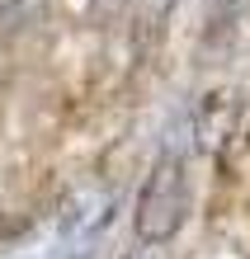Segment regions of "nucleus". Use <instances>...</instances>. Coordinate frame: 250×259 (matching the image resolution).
<instances>
[{
	"label": "nucleus",
	"mask_w": 250,
	"mask_h": 259,
	"mask_svg": "<svg viewBox=\"0 0 250 259\" xmlns=\"http://www.w3.org/2000/svg\"><path fill=\"white\" fill-rule=\"evenodd\" d=\"M184 217H189V160L180 151H161L147 175L142 193L132 207V226L142 245H165L180 236Z\"/></svg>",
	"instance_id": "nucleus-1"
},
{
	"label": "nucleus",
	"mask_w": 250,
	"mask_h": 259,
	"mask_svg": "<svg viewBox=\"0 0 250 259\" xmlns=\"http://www.w3.org/2000/svg\"><path fill=\"white\" fill-rule=\"evenodd\" d=\"M241 113H245V104L236 90H217V95L203 99V109H198V142L208 146V151H227L236 137H245L241 127Z\"/></svg>",
	"instance_id": "nucleus-2"
}]
</instances>
